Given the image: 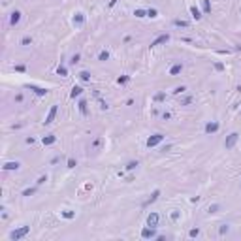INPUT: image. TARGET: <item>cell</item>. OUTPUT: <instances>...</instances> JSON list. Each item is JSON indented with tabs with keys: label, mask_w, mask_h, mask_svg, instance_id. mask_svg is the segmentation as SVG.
Masks as SVG:
<instances>
[{
	"label": "cell",
	"mask_w": 241,
	"mask_h": 241,
	"mask_svg": "<svg viewBox=\"0 0 241 241\" xmlns=\"http://www.w3.org/2000/svg\"><path fill=\"white\" fill-rule=\"evenodd\" d=\"M219 209H220V206L213 203V206H209V209H207V211H209V213H219Z\"/></svg>",
	"instance_id": "484cf974"
},
{
	"label": "cell",
	"mask_w": 241,
	"mask_h": 241,
	"mask_svg": "<svg viewBox=\"0 0 241 241\" xmlns=\"http://www.w3.org/2000/svg\"><path fill=\"white\" fill-rule=\"evenodd\" d=\"M98 59L100 60H107V59H109V53H107V51H102V53L98 55Z\"/></svg>",
	"instance_id": "83f0119b"
},
{
	"label": "cell",
	"mask_w": 241,
	"mask_h": 241,
	"mask_svg": "<svg viewBox=\"0 0 241 241\" xmlns=\"http://www.w3.org/2000/svg\"><path fill=\"white\" fill-rule=\"evenodd\" d=\"M55 141H57V138H55V136H51V134L42 138V143H43V145H53Z\"/></svg>",
	"instance_id": "e0dca14e"
},
{
	"label": "cell",
	"mask_w": 241,
	"mask_h": 241,
	"mask_svg": "<svg viewBox=\"0 0 241 241\" xmlns=\"http://www.w3.org/2000/svg\"><path fill=\"white\" fill-rule=\"evenodd\" d=\"M158 196H160V190H158V188H156V190H155V192H153L151 196H149V200H147V202L143 203V206H145V207H147V206H151L153 202H156V200H158Z\"/></svg>",
	"instance_id": "5bb4252c"
},
{
	"label": "cell",
	"mask_w": 241,
	"mask_h": 241,
	"mask_svg": "<svg viewBox=\"0 0 241 241\" xmlns=\"http://www.w3.org/2000/svg\"><path fill=\"white\" fill-rule=\"evenodd\" d=\"M203 130H206V134H215V132L219 130V122H217V121H211V122H207Z\"/></svg>",
	"instance_id": "ba28073f"
},
{
	"label": "cell",
	"mask_w": 241,
	"mask_h": 241,
	"mask_svg": "<svg viewBox=\"0 0 241 241\" xmlns=\"http://www.w3.org/2000/svg\"><path fill=\"white\" fill-rule=\"evenodd\" d=\"M168 42H170V34H160L156 40H153V42H151V47H158V45L168 43Z\"/></svg>",
	"instance_id": "8992f818"
},
{
	"label": "cell",
	"mask_w": 241,
	"mask_h": 241,
	"mask_svg": "<svg viewBox=\"0 0 241 241\" xmlns=\"http://www.w3.org/2000/svg\"><path fill=\"white\" fill-rule=\"evenodd\" d=\"M185 90H187V87H183V85H181V87H175V90H173V94H183Z\"/></svg>",
	"instance_id": "4316f807"
},
{
	"label": "cell",
	"mask_w": 241,
	"mask_h": 241,
	"mask_svg": "<svg viewBox=\"0 0 241 241\" xmlns=\"http://www.w3.org/2000/svg\"><path fill=\"white\" fill-rule=\"evenodd\" d=\"M79 79L81 81H90V74H89V72H79Z\"/></svg>",
	"instance_id": "44dd1931"
},
{
	"label": "cell",
	"mask_w": 241,
	"mask_h": 241,
	"mask_svg": "<svg viewBox=\"0 0 241 241\" xmlns=\"http://www.w3.org/2000/svg\"><path fill=\"white\" fill-rule=\"evenodd\" d=\"M72 21H74V25H75V27H81V25L85 23V15L81 13V12H77V13L74 15V19H72Z\"/></svg>",
	"instance_id": "30bf717a"
},
{
	"label": "cell",
	"mask_w": 241,
	"mask_h": 241,
	"mask_svg": "<svg viewBox=\"0 0 241 241\" xmlns=\"http://www.w3.org/2000/svg\"><path fill=\"white\" fill-rule=\"evenodd\" d=\"M79 111H81V115H87L89 111H87V100H79Z\"/></svg>",
	"instance_id": "ac0fdd59"
},
{
	"label": "cell",
	"mask_w": 241,
	"mask_h": 241,
	"mask_svg": "<svg viewBox=\"0 0 241 241\" xmlns=\"http://www.w3.org/2000/svg\"><path fill=\"white\" fill-rule=\"evenodd\" d=\"M81 92H83V89L79 85H74L72 87V92H70V98H77V96H81Z\"/></svg>",
	"instance_id": "9a60e30c"
},
{
	"label": "cell",
	"mask_w": 241,
	"mask_h": 241,
	"mask_svg": "<svg viewBox=\"0 0 241 241\" xmlns=\"http://www.w3.org/2000/svg\"><path fill=\"white\" fill-rule=\"evenodd\" d=\"M181 72H183V64L177 62V64H173L172 68H170V75H179Z\"/></svg>",
	"instance_id": "4fadbf2b"
},
{
	"label": "cell",
	"mask_w": 241,
	"mask_h": 241,
	"mask_svg": "<svg viewBox=\"0 0 241 241\" xmlns=\"http://www.w3.org/2000/svg\"><path fill=\"white\" fill-rule=\"evenodd\" d=\"M173 25H175V27H188V23L187 21H181V19H175Z\"/></svg>",
	"instance_id": "d4e9b609"
},
{
	"label": "cell",
	"mask_w": 241,
	"mask_h": 241,
	"mask_svg": "<svg viewBox=\"0 0 241 241\" xmlns=\"http://www.w3.org/2000/svg\"><path fill=\"white\" fill-rule=\"evenodd\" d=\"M19 166H21L19 162H6V164H4V172H13V170H19Z\"/></svg>",
	"instance_id": "7c38bea8"
},
{
	"label": "cell",
	"mask_w": 241,
	"mask_h": 241,
	"mask_svg": "<svg viewBox=\"0 0 241 241\" xmlns=\"http://www.w3.org/2000/svg\"><path fill=\"white\" fill-rule=\"evenodd\" d=\"M27 68H25V66H15V72H25Z\"/></svg>",
	"instance_id": "ab89813d"
},
{
	"label": "cell",
	"mask_w": 241,
	"mask_h": 241,
	"mask_svg": "<svg viewBox=\"0 0 241 241\" xmlns=\"http://www.w3.org/2000/svg\"><path fill=\"white\" fill-rule=\"evenodd\" d=\"M164 141V134H155V136H151L149 140L145 141V145L149 147V149H153V147H156V145H160V143Z\"/></svg>",
	"instance_id": "7a4b0ae2"
},
{
	"label": "cell",
	"mask_w": 241,
	"mask_h": 241,
	"mask_svg": "<svg viewBox=\"0 0 241 241\" xmlns=\"http://www.w3.org/2000/svg\"><path fill=\"white\" fill-rule=\"evenodd\" d=\"M237 141H239V134L237 132H232V134L226 138V141H224V147H226V149H234Z\"/></svg>",
	"instance_id": "3957f363"
},
{
	"label": "cell",
	"mask_w": 241,
	"mask_h": 241,
	"mask_svg": "<svg viewBox=\"0 0 241 241\" xmlns=\"http://www.w3.org/2000/svg\"><path fill=\"white\" fill-rule=\"evenodd\" d=\"M62 217L70 220V219H74V217H75V213H74V211H62Z\"/></svg>",
	"instance_id": "cb8c5ba5"
},
{
	"label": "cell",
	"mask_w": 241,
	"mask_h": 241,
	"mask_svg": "<svg viewBox=\"0 0 241 241\" xmlns=\"http://www.w3.org/2000/svg\"><path fill=\"white\" fill-rule=\"evenodd\" d=\"M134 15H136L138 19H141V17H147V12H145V9H136Z\"/></svg>",
	"instance_id": "603a6c76"
},
{
	"label": "cell",
	"mask_w": 241,
	"mask_h": 241,
	"mask_svg": "<svg viewBox=\"0 0 241 241\" xmlns=\"http://www.w3.org/2000/svg\"><path fill=\"white\" fill-rule=\"evenodd\" d=\"M28 89H30V90H34V92H36V94H38V96H45V94H47V89H43V87L28 85Z\"/></svg>",
	"instance_id": "8fae6325"
},
{
	"label": "cell",
	"mask_w": 241,
	"mask_h": 241,
	"mask_svg": "<svg viewBox=\"0 0 241 241\" xmlns=\"http://www.w3.org/2000/svg\"><path fill=\"white\" fill-rule=\"evenodd\" d=\"M147 17H151V19H155V17H158V12L155 8H151V9H147Z\"/></svg>",
	"instance_id": "7402d4cb"
},
{
	"label": "cell",
	"mask_w": 241,
	"mask_h": 241,
	"mask_svg": "<svg viewBox=\"0 0 241 241\" xmlns=\"http://www.w3.org/2000/svg\"><path fill=\"white\" fill-rule=\"evenodd\" d=\"M172 219H173V220H177V219H179V213H177V211H173V213H172Z\"/></svg>",
	"instance_id": "b9f144b4"
},
{
	"label": "cell",
	"mask_w": 241,
	"mask_h": 241,
	"mask_svg": "<svg viewBox=\"0 0 241 241\" xmlns=\"http://www.w3.org/2000/svg\"><path fill=\"white\" fill-rule=\"evenodd\" d=\"M158 220H160V217H158V213H149L147 215V226H151V228H156L158 226Z\"/></svg>",
	"instance_id": "5b68a950"
},
{
	"label": "cell",
	"mask_w": 241,
	"mask_h": 241,
	"mask_svg": "<svg viewBox=\"0 0 241 241\" xmlns=\"http://www.w3.org/2000/svg\"><path fill=\"white\" fill-rule=\"evenodd\" d=\"M79 59H81L79 55H74V57L70 59V64H77V62H79Z\"/></svg>",
	"instance_id": "d6a6232c"
},
{
	"label": "cell",
	"mask_w": 241,
	"mask_h": 241,
	"mask_svg": "<svg viewBox=\"0 0 241 241\" xmlns=\"http://www.w3.org/2000/svg\"><path fill=\"white\" fill-rule=\"evenodd\" d=\"M190 102H192V96H187V98H185V100L181 102V104H183V106H188Z\"/></svg>",
	"instance_id": "e575fe53"
},
{
	"label": "cell",
	"mask_w": 241,
	"mask_h": 241,
	"mask_svg": "<svg viewBox=\"0 0 241 241\" xmlns=\"http://www.w3.org/2000/svg\"><path fill=\"white\" fill-rule=\"evenodd\" d=\"M138 166H140V164L132 160V162H128V164H126V170H134V168H138Z\"/></svg>",
	"instance_id": "f546056e"
},
{
	"label": "cell",
	"mask_w": 241,
	"mask_h": 241,
	"mask_svg": "<svg viewBox=\"0 0 241 241\" xmlns=\"http://www.w3.org/2000/svg\"><path fill=\"white\" fill-rule=\"evenodd\" d=\"M57 111H59V106H51L49 113H47V117H45V121H43V124H45V126L51 124V122L55 121V117H57Z\"/></svg>",
	"instance_id": "277c9868"
},
{
	"label": "cell",
	"mask_w": 241,
	"mask_h": 241,
	"mask_svg": "<svg viewBox=\"0 0 241 241\" xmlns=\"http://www.w3.org/2000/svg\"><path fill=\"white\" fill-rule=\"evenodd\" d=\"M202 8H203V13H211V2L209 0H202Z\"/></svg>",
	"instance_id": "d6986e66"
},
{
	"label": "cell",
	"mask_w": 241,
	"mask_h": 241,
	"mask_svg": "<svg viewBox=\"0 0 241 241\" xmlns=\"http://www.w3.org/2000/svg\"><path fill=\"white\" fill-rule=\"evenodd\" d=\"M188 235H190V237H198V235H200V230H198V228H192L190 232H188Z\"/></svg>",
	"instance_id": "f1b7e54d"
},
{
	"label": "cell",
	"mask_w": 241,
	"mask_h": 241,
	"mask_svg": "<svg viewBox=\"0 0 241 241\" xmlns=\"http://www.w3.org/2000/svg\"><path fill=\"white\" fill-rule=\"evenodd\" d=\"M28 232H30V226H21V228L13 230V232H9V239H13V241L23 239V237H25V235H27Z\"/></svg>",
	"instance_id": "6da1fadb"
},
{
	"label": "cell",
	"mask_w": 241,
	"mask_h": 241,
	"mask_svg": "<svg viewBox=\"0 0 241 241\" xmlns=\"http://www.w3.org/2000/svg\"><path fill=\"white\" fill-rule=\"evenodd\" d=\"M128 79H130V77H128V75H122V77H119V79H117V83H119V85H124V83H126Z\"/></svg>",
	"instance_id": "1f68e13d"
},
{
	"label": "cell",
	"mask_w": 241,
	"mask_h": 241,
	"mask_svg": "<svg viewBox=\"0 0 241 241\" xmlns=\"http://www.w3.org/2000/svg\"><path fill=\"white\" fill-rule=\"evenodd\" d=\"M164 98H166V94H164V92H158V94L155 96V100H156V102H162Z\"/></svg>",
	"instance_id": "836d02e7"
},
{
	"label": "cell",
	"mask_w": 241,
	"mask_h": 241,
	"mask_svg": "<svg viewBox=\"0 0 241 241\" xmlns=\"http://www.w3.org/2000/svg\"><path fill=\"white\" fill-rule=\"evenodd\" d=\"M155 228H151V226H147V228H143L141 230V237L143 239H151V237H155Z\"/></svg>",
	"instance_id": "9c48e42d"
},
{
	"label": "cell",
	"mask_w": 241,
	"mask_h": 241,
	"mask_svg": "<svg viewBox=\"0 0 241 241\" xmlns=\"http://www.w3.org/2000/svg\"><path fill=\"white\" fill-rule=\"evenodd\" d=\"M45 181H47V177H45V175H42V177H40V179H38V185H43Z\"/></svg>",
	"instance_id": "f35d334b"
},
{
	"label": "cell",
	"mask_w": 241,
	"mask_h": 241,
	"mask_svg": "<svg viewBox=\"0 0 241 241\" xmlns=\"http://www.w3.org/2000/svg\"><path fill=\"white\" fill-rule=\"evenodd\" d=\"M19 21H21V12H19V9H15V12L9 13V25H12V27L19 25Z\"/></svg>",
	"instance_id": "52a82bcc"
},
{
	"label": "cell",
	"mask_w": 241,
	"mask_h": 241,
	"mask_svg": "<svg viewBox=\"0 0 241 241\" xmlns=\"http://www.w3.org/2000/svg\"><path fill=\"white\" fill-rule=\"evenodd\" d=\"M57 74L60 75V77H66V75H68V70H66V66H64V64H60L59 68H57Z\"/></svg>",
	"instance_id": "ffe728a7"
},
{
	"label": "cell",
	"mask_w": 241,
	"mask_h": 241,
	"mask_svg": "<svg viewBox=\"0 0 241 241\" xmlns=\"http://www.w3.org/2000/svg\"><path fill=\"white\" fill-rule=\"evenodd\" d=\"M100 107H102V109H107V104H106L104 100H100Z\"/></svg>",
	"instance_id": "60d3db41"
},
{
	"label": "cell",
	"mask_w": 241,
	"mask_h": 241,
	"mask_svg": "<svg viewBox=\"0 0 241 241\" xmlns=\"http://www.w3.org/2000/svg\"><path fill=\"white\" fill-rule=\"evenodd\" d=\"M226 232H228V226H226V224H222V226H220V234L224 235V234H226Z\"/></svg>",
	"instance_id": "8d00e7d4"
},
{
	"label": "cell",
	"mask_w": 241,
	"mask_h": 241,
	"mask_svg": "<svg viewBox=\"0 0 241 241\" xmlns=\"http://www.w3.org/2000/svg\"><path fill=\"white\" fill-rule=\"evenodd\" d=\"M75 164H77V162H75L74 158H68V168H75Z\"/></svg>",
	"instance_id": "d590c367"
},
{
	"label": "cell",
	"mask_w": 241,
	"mask_h": 241,
	"mask_svg": "<svg viewBox=\"0 0 241 241\" xmlns=\"http://www.w3.org/2000/svg\"><path fill=\"white\" fill-rule=\"evenodd\" d=\"M190 15H192V19H196V21H200V19L203 17V15H202V12H200V9H198L196 6H190Z\"/></svg>",
	"instance_id": "2e32d148"
},
{
	"label": "cell",
	"mask_w": 241,
	"mask_h": 241,
	"mask_svg": "<svg viewBox=\"0 0 241 241\" xmlns=\"http://www.w3.org/2000/svg\"><path fill=\"white\" fill-rule=\"evenodd\" d=\"M36 192V188H27V190H23V196H32Z\"/></svg>",
	"instance_id": "4dcf8cb0"
},
{
	"label": "cell",
	"mask_w": 241,
	"mask_h": 241,
	"mask_svg": "<svg viewBox=\"0 0 241 241\" xmlns=\"http://www.w3.org/2000/svg\"><path fill=\"white\" fill-rule=\"evenodd\" d=\"M30 42H32V40H30V38H28V36H27V38H23V42H21V43H23V45H28Z\"/></svg>",
	"instance_id": "74e56055"
}]
</instances>
